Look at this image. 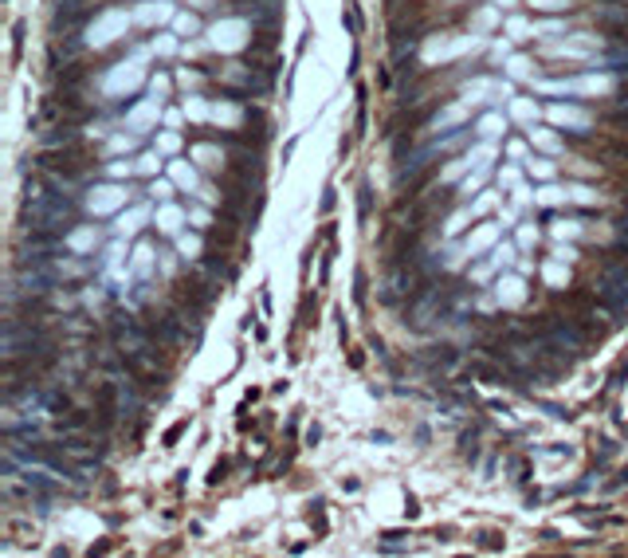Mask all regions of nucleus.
Here are the masks:
<instances>
[{
    "mask_svg": "<svg viewBox=\"0 0 628 558\" xmlns=\"http://www.w3.org/2000/svg\"><path fill=\"white\" fill-rule=\"evenodd\" d=\"M145 55H149V51L145 48H138L130 55V60H122V63H114V67H110L107 75H102V95L107 98H122V95H133V91H138V87L145 83Z\"/></svg>",
    "mask_w": 628,
    "mask_h": 558,
    "instance_id": "f257e3e1",
    "label": "nucleus"
},
{
    "mask_svg": "<svg viewBox=\"0 0 628 558\" xmlns=\"http://www.w3.org/2000/svg\"><path fill=\"white\" fill-rule=\"evenodd\" d=\"M130 24H133V16L126 12V8H107V12H98L95 20H86L83 24V44L86 48H95V51H102V48H110L114 39L126 36V28Z\"/></svg>",
    "mask_w": 628,
    "mask_h": 558,
    "instance_id": "f03ea898",
    "label": "nucleus"
},
{
    "mask_svg": "<svg viewBox=\"0 0 628 558\" xmlns=\"http://www.w3.org/2000/svg\"><path fill=\"white\" fill-rule=\"evenodd\" d=\"M459 95L468 107H495V102H510L515 98V87L503 83V79H491V75H475L459 87Z\"/></svg>",
    "mask_w": 628,
    "mask_h": 558,
    "instance_id": "7ed1b4c3",
    "label": "nucleus"
},
{
    "mask_svg": "<svg viewBox=\"0 0 628 558\" xmlns=\"http://www.w3.org/2000/svg\"><path fill=\"white\" fill-rule=\"evenodd\" d=\"M252 28L248 20H240V16H228V20H216V24L208 28V48L224 51V55H232V51L248 48V39H252Z\"/></svg>",
    "mask_w": 628,
    "mask_h": 558,
    "instance_id": "20e7f679",
    "label": "nucleus"
},
{
    "mask_svg": "<svg viewBox=\"0 0 628 558\" xmlns=\"http://www.w3.org/2000/svg\"><path fill=\"white\" fill-rule=\"evenodd\" d=\"M542 95H609L613 91V75H578V79H550V83H538Z\"/></svg>",
    "mask_w": 628,
    "mask_h": 558,
    "instance_id": "39448f33",
    "label": "nucleus"
},
{
    "mask_svg": "<svg viewBox=\"0 0 628 558\" xmlns=\"http://www.w3.org/2000/svg\"><path fill=\"white\" fill-rule=\"evenodd\" d=\"M483 44H479V36H432L428 44H424L421 60L424 63H444V60H456V55H463V51H479Z\"/></svg>",
    "mask_w": 628,
    "mask_h": 558,
    "instance_id": "423d86ee",
    "label": "nucleus"
},
{
    "mask_svg": "<svg viewBox=\"0 0 628 558\" xmlns=\"http://www.w3.org/2000/svg\"><path fill=\"white\" fill-rule=\"evenodd\" d=\"M130 201V189L122 181H107V185H95V189H86L83 205L95 213V217H110V213H118L122 205Z\"/></svg>",
    "mask_w": 628,
    "mask_h": 558,
    "instance_id": "0eeeda50",
    "label": "nucleus"
},
{
    "mask_svg": "<svg viewBox=\"0 0 628 558\" xmlns=\"http://www.w3.org/2000/svg\"><path fill=\"white\" fill-rule=\"evenodd\" d=\"M157 118H161V95L142 98V102H133V107L126 110V130H133V134H149V130L157 126Z\"/></svg>",
    "mask_w": 628,
    "mask_h": 558,
    "instance_id": "6e6552de",
    "label": "nucleus"
},
{
    "mask_svg": "<svg viewBox=\"0 0 628 558\" xmlns=\"http://www.w3.org/2000/svg\"><path fill=\"white\" fill-rule=\"evenodd\" d=\"M546 118L554 122V126H562V130H569V134H589V126H593V114L589 110H581V107H550L546 110Z\"/></svg>",
    "mask_w": 628,
    "mask_h": 558,
    "instance_id": "1a4fd4ad",
    "label": "nucleus"
},
{
    "mask_svg": "<svg viewBox=\"0 0 628 558\" xmlns=\"http://www.w3.org/2000/svg\"><path fill=\"white\" fill-rule=\"evenodd\" d=\"M463 122H468V102H459V107H444V110H436L432 118H428V126H424V134H432V138H440V134L463 130Z\"/></svg>",
    "mask_w": 628,
    "mask_h": 558,
    "instance_id": "9d476101",
    "label": "nucleus"
},
{
    "mask_svg": "<svg viewBox=\"0 0 628 558\" xmlns=\"http://www.w3.org/2000/svg\"><path fill=\"white\" fill-rule=\"evenodd\" d=\"M173 4L169 0H142L138 8H133V20L145 28H154V24H173Z\"/></svg>",
    "mask_w": 628,
    "mask_h": 558,
    "instance_id": "9b49d317",
    "label": "nucleus"
},
{
    "mask_svg": "<svg viewBox=\"0 0 628 558\" xmlns=\"http://www.w3.org/2000/svg\"><path fill=\"white\" fill-rule=\"evenodd\" d=\"M495 303L499 307H522V303H526V283H522L519 276H499Z\"/></svg>",
    "mask_w": 628,
    "mask_h": 558,
    "instance_id": "f8f14e48",
    "label": "nucleus"
},
{
    "mask_svg": "<svg viewBox=\"0 0 628 558\" xmlns=\"http://www.w3.org/2000/svg\"><path fill=\"white\" fill-rule=\"evenodd\" d=\"M499 236H503V224H479V228L463 240V252H468V255H483L487 248H495V244H499Z\"/></svg>",
    "mask_w": 628,
    "mask_h": 558,
    "instance_id": "ddd939ff",
    "label": "nucleus"
},
{
    "mask_svg": "<svg viewBox=\"0 0 628 558\" xmlns=\"http://www.w3.org/2000/svg\"><path fill=\"white\" fill-rule=\"evenodd\" d=\"M185 220H189V213H185V208H177V205H169V201H165V205L157 208L154 224H157V232H161V236H181V224H185Z\"/></svg>",
    "mask_w": 628,
    "mask_h": 558,
    "instance_id": "4468645a",
    "label": "nucleus"
},
{
    "mask_svg": "<svg viewBox=\"0 0 628 558\" xmlns=\"http://www.w3.org/2000/svg\"><path fill=\"white\" fill-rule=\"evenodd\" d=\"M145 220H149V208H145V205H133L130 213H122V217H118V224H114V236H118V240H130V236H138V232H142Z\"/></svg>",
    "mask_w": 628,
    "mask_h": 558,
    "instance_id": "2eb2a0df",
    "label": "nucleus"
},
{
    "mask_svg": "<svg viewBox=\"0 0 628 558\" xmlns=\"http://www.w3.org/2000/svg\"><path fill=\"white\" fill-rule=\"evenodd\" d=\"M475 134H479V138H487V142L503 138V134H507V114H503V110H487L483 118L475 122Z\"/></svg>",
    "mask_w": 628,
    "mask_h": 558,
    "instance_id": "dca6fc26",
    "label": "nucleus"
},
{
    "mask_svg": "<svg viewBox=\"0 0 628 558\" xmlns=\"http://www.w3.org/2000/svg\"><path fill=\"white\" fill-rule=\"evenodd\" d=\"M193 161H201L205 170H224V165H228V150L201 142V146H193Z\"/></svg>",
    "mask_w": 628,
    "mask_h": 558,
    "instance_id": "f3484780",
    "label": "nucleus"
},
{
    "mask_svg": "<svg viewBox=\"0 0 628 558\" xmlns=\"http://www.w3.org/2000/svg\"><path fill=\"white\" fill-rule=\"evenodd\" d=\"M248 118V110H240L236 102H228V98H220L216 107H212V122H220V126H228V130H240V122Z\"/></svg>",
    "mask_w": 628,
    "mask_h": 558,
    "instance_id": "a211bd4d",
    "label": "nucleus"
},
{
    "mask_svg": "<svg viewBox=\"0 0 628 558\" xmlns=\"http://www.w3.org/2000/svg\"><path fill=\"white\" fill-rule=\"evenodd\" d=\"M154 264H157V252L149 248V244H138V248H133V255H130V276H138V279H149V271H154Z\"/></svg>",
    "mask_w": 628,
    "mask_h": 558,
    "instance_id": "6ab92c4d",
    "label": "nucleus"
},
{
    "mask_svg": "<svg viewBox=\"0 0 628 558\" xmlns=\"http://www.w3.org/2000/svg\"><path fill=\"white\" fill-rule=\"evenodd\" d=\"M67 252H75V255H86V252H95L98 248V232L91 228V224H86V228H75L71 236H67Z\"/></svg>",
    "mask_w": 628,
    "mask_h": 558,
    "instance_id": "aec40b11",
    "label": "nucleus"
},
{
    "mask_svg": "<svg viewBox=\"0 0 628 558\" xmlns=\"http://www.w3.org/2000/svg\"><path fill=\"white\" fill-rule=\"evenodd\" d=\"M534 205H546V208L569 205V185H566V189H562V185H542V189L534 193Z\"/></svg>",
    "mask_w": 628,
    "mask_h": 558,
    "instance_id": "412c9836",
    "label": "nucleus"
},
{
    "mask_svg": "<svg viewBox=\"0 0 628 558\" xmlns=\"http://www.w3.org/2000/svg\"><path fill=\"white\" fill-rule=\"evenodd\" d=\"M169 173H173V181H177V189H189V193H196V170L189 165V161H169Z\"/></svg>",
    "mask_w": 628,
    "mask_h": 558,
    "instance_id": "4be33fe9",
    "label": "nucleus"
},
{
    "mask_svg": "<svg viewBox=\"0 0 628 558\" xmlns=\"http://www.w3.org/2000/svg\"><path fill=\"white\" fill-rule=\"evenodd\" d=\"M550 224H554L557 240H566V236H581V232H585V220H581V217H554Z\"/></svg>",
    "mask_w": 628,
    "mask_h": 558,
    "instance_id": "5701e85b",
    "label": "nucleus"
},
{
    "mask_svg": "<svg viewBox=\"0 0 628 558\" xmlns=\"http://www.w3.org/2000/svg\"><path fill=\"white\" fill-rule=\"evenodd\" d=\"M463 158H468V165H471V170H487V165H491V158H495V146H491V142L483 138V146L468 150Z\"/></svg>",
    "mask_w": 628,
    "mask_h": 558,
    "instance_id": "b1692460",
    "label": "nucleus"
},
{
    "mask_svg": "<svg viewBox=\"0 0 628 558\" xmlns=\"http://www.w3.org/2000/svg\"><path fill=\"white\" fill-rule=\"evenodd\" d=\"M503 67H507L510 79H530L534 75V60H526V55H510V60H503Z\"/></svg>",
    "mask_w": 628,
    "mask_h": 558,
    "instance_id": "393cba45",
    "label": "nucleus"
},
{
    "mask_svg": "<svg viewBox=\"0 0 628 558\" xmlns=\"http://www.w3.org/2000/svg\"><path fill=\"white\" fill-rule=\"evenodd\" d=\"M133 165H138V173H145V177H157V170H161L165 161H161V150H145V154H138Z\"/></svg>",
    "mask_w": 628,
    "mask_h": 558,
    "instance_id": "a878e982",
    "label": "nucleus"
},
{
    "mask_svg": "<svg viewBox=\"0 0 628 558\" xmlns=\"http://www.w3.org/2000/svg\"><path fill=\"white\" fill-rule=\"evenodd\" d=\"M185 114H189L193 122H205V118H212V107H208L201 95H189L185 98Z\"/></svg>",
    "mask_w": 628,
    "mask_h": 558,
    "instance_id": "bb28decb",
    "label": "nucleus"
},
{
    "mask_svg": "<svg viewBox=\"0 0 628 558\" xmlns=\"http://www.w3.org/2000/svg\"><path fill=\"white\" fill-rule=\"evenodd\" d=\"M569 201H573V205H601V193L578 181V185H569Z\"/></svg>",
    "mask_w": 628,
    "mask_h": 558,
    "instance_id": "cd10ccee",
    "label": "nucleus"
},
{
    "mask_svg": "<svg viewBox=\"0 0 628 558\" xmlns=\"http://www.w3.org/2000/svg\"><path fill=\"white\" fill-rule=\"evenodd\" d=\"M519 252H522L519 244L503 240V244H499V248H495V252H491V264H495V267H510V264H515V255H519Z\"/></svg>",
    "mask_w": 628,
    "mask_h": 558,
    "instance_id": "c85d7f7f",
    "label": "nucleus"
},
{
    "mask_svg": "<svg viewBox=\"0 0 628 558\" xmlns=\"http://www.w3.org/2000/svg\"><path fill=\"white\" fill-rule=\"evenodd\" d=\"M483 181H487V170H471L463 181H459V197H471V193H483Z\"/></svg>",
    "mask_w": 628,
    "mask_h": 558,
    "instance_id": "c756f323",
    "label": "nucleus"
},
{
    "mask_svg": "<svg viewBox=\"0 0 628 558\" xmlns=\"http://www.w3.org/2000/svg\"><path fill=\"white\" fill-rule=\"evenodd\" d=\"M542 276H546V283H550L554 291H562V287L569 283V271L562 267V260H557V264H546V267H542Z\"/></svg>",
    "mask_w": 628,
    "mask_h": 558,
    "instance_id": "7c9ffc66",
    "label": "nucleus"
},
{
    "mask_svg": "<svg viewBox=\"0 0 628 558\" xmlns=\"http://www.w3.org/2000/svg\"><path fill=\"white\" fill-rule=\"evenodd\" d=\"M130 150H138V134H114L110 138V146H107V154H130Z\"/></svg>",
    "mask_w": 628,
    "mask_h": 558,
    "instance_id": "2f4dec72",
    "label": "nucleus"
},
{
    "mask_svg": "<svg viewBox=\"0 0 628 558\" xmlns=\"http://www.w3.org/2000/svg\"><path fill=\"white\" fill-rule=\"evenodd\" d=\"M510 114L519 122H534L538 118V107H534L530 98H510Z\"/></svg>",
    "mask_w": 628,
    "mask_h": 558,
    "instance_id": "473e14b6",
    "label": "nucleus"
},
{
    "mask_svg": "<svg viewBox=\"0 0 628 558\" xmlns=\"http://www.w3.org/2000/svg\"><path fill=\"white\" fill-rule=\"evenodd\" d=\"M201 236H177V255H185V260H201Z\"/></svg>",
    "mask_w": 628,
    "mask_h": 558,
    "instance_id": "72a5a7b5",
    "label": "nucleus"
},
{
    "mask_svg": "<svg viewBox=\"0 0 628 558\" xmlns=\"http://www.w3.org/2000/svg\"><path fill=\"white\" fill-rule=\"evenodd\" d=\"M471 220V208H459V213H452V217L444 220V236H459V232L468 228Z\"/></svg>",
    "mask_w": 628,
    "mask_h": 558,
    "instance_id": "f704fd0d",
    "label": "nucleus"
},
{
    "mask_svg": "<svg viewBox=\"0 0 628 558\" xmlns=\"http://www.w3.org/2000/svg\"><path fill=\"white\" fill-rule=\"evenodd\" d=\"M173 32H177V36H196V32H201V24H196V16L177 12V16H173Z\"/></svg>",
    "mask_w": 628,
    "mask_h": 558,
    "instance_id": "c9c22d12",
    "label": "nucleus"
},
{
    "mask_svg": "<svg viewBox=\"0 0 628 558\" xmlns=\"http://www.w3.org/2000/svg\"><path fill=\"white\" fill-rule=\"evenodd\" d=\"M530 142H534V146H542L546 154H562V142H557L550 130H530Z\"/></svg>",
    "mask_w": 628,
    "mask_h": 558,
    "instance_id": "e433bc0d",
    "label": "nucleus"
},
{
    "mask_svg": "<svg viewBox=\"0 0 628 558\" xmlns=\"http://www.w3.org/2000/svg\"><path fill=\"white\" fill-rule=\"evenodd\" d=\"M526 173L538 177V181H550V177H554V165H550L546 158H530V161H526Z\"/></svg>",
    "mask_w": 628,
    "mask_h": 558,
    "instance_id": "4c0bfd02",
    "label": "nucleus"
},
{
    "mask_svg": "<svg viewBox=\"0 0 628 558\" xmlns=\"http://www.w3.org/2000/svg\"><path fill=\"white\" fill-rule=\"evenodd\" d=\"M107 173H110V181H130V173H138V165L133 161H110Z\"/></svg>",
    "mask_w": 628,
    "mask_h": 558,
    "instance_id": "58836bf2",
    "label": "nucleus"
},
{
    "mask_svg": "<svg viewBox=\"0 0 628 558\" xmlns=\"http://www.w3.org/2000/svg\"><path fill=\"white\" fill-rule=\"evenodd\" d=\"M507 32H510V39H530L534 24H530V20H522V16H515V20L507 24Z\"/></svg>",
    "mask_w": 628,
    "mask_h": 558,
    "instance_id": "ea45409f",
    "label": "nucleus"
},
{
    "mask_svg": "<svg viewBox=\"0 0 628 558\" xmlns=\"http://www.w3.org/2000/svg\"><path fill=\"white\" fill-rule=\"evenodd\" d=\"M495 201H499L495 193H479V197H475V201L468 205V208H471V217H483L487 208H495Z\"/></svg>",
    "mask_w": 628,
    "mask_h": 558,
    "instance_id": "a19ab883",
    "label": "nucleus"
},
{
    "mask_svg": "<svg viewBox=\"0 0 628 558\" xmlns=\"http://www.w3.org/2000/svg\"><path fill=\"white\" fill-rule=\"evenodd\" d=\"M534 36H566V24L562 20H546V24H534Z\"/></svg>",
    "mask_w": 628,
    "mask_h": 558,
    "instance_id": "79ce46f5",
    "label": "nucleus"
},
{
    "mask_svg": "<svg viewBox=\"0 0 628 558\" xmlns=\"http://www.w3.org/2000/svg\"><path fill=\"white\" fill-rule=\"evenodd\" d=\"M538 12H569V4L573 0H530Z\"/></svg>",
    "mask_w": 628,
    "mask_h": 558,
    "instance_id": "37998d69",
    "label": "nucleus"
},
{
    "mask_svg": "<svg viewBox=\"0 0 628 558\" xmlns=\"http://www.w3.org/2000/svg\"><path fill=\"white\" fill-rule=\"evenodd\" d=\"M181 146V138H177V134L173 130H165V134H157V150H161V154H173V150Z\"/></svg>",
    "mask_w": 628,
    "mask_h": 558,
    "instance_id": "c03bdc74",
    "label": "nucleus"
},
{
    "mask_svg": "<svg viewBox=\"0 0 628 558\" xmlns=\"http://www.w3.org/2000/svg\"><path fill=\"white\" fill-rule=\"evenodd\" d=\"M149 51H157V55H173V51H177V36H157Z\"/></svg>",
    "mask_w": 628,
    "mask_h": 558,
    "instance_id": "a18cd8bd",
    "label": "nucleus"
},
{
    "mask_svg": "<svg viewBox=\"0 0 628 558\" xmlns=\"http://www.w3.org/2000/svg\"><path fill=\"white\" fill-rule=\"evenodd\" d=\"M173 185H177V181H154V185H149V197H157V201H169V197H173Z\"/></svg>",
    "mask_w": 628,
    "mask_h": 558,
    "instance_id": "49530a36",
    "label": "nucleus"
},
{
    "mask_svg": "<svg viewBox=\"0 0 628 558\" xmlns=\"http://www.w3.org/2000/svg\"><path fill=\"white\" fill-rule=\"evenodd\" d=\"M534 244H538V228H534V224H522L519 228V248H534Z\"/></svg>",
    "mask_w": 628,
    "mask_h": 558,
    "instance_id": "de8ad7c7",
    "label": "nucleus"
},
{
    "mask_svg": "<svg viewBox=\"0 0 628 558\" xmlns=\"http://www.w3.org/2000/svg\"><path fill=\"white\" fill-rule=\"evenodd\" d=\"M189 220H193V228L208 232L212 224H208V208H189Z\"/></svg>",
    "mask_w": 628,
    "mask_h": 558,
    "instance_id": "09e8293b",
    "label": "nucleus"
},
{
    "mask_svg": "<svg viewBox=\"0 0 628 558\" xmlns=\"http://www.w3.org/2000/svg\"><path fill=\"white\" fill-rule=\"evenodd\" d=\"M519 177H522V173H519V165H507V170L499 173V181L507 185V189H515V185H519Z\"/></svg>",
    "mask_w": 628,
    "mask_h": 558,
    "instance_id": "8fccbe9b",
    "label": "nucleus"
},
{
    "mask_svg": "<svg viewBox=\"0 0 628 558\" xmlns=\"http://www.w3.org/2000/svg\"><path fill=\"white\" fill-rule=\"evenodd\" d=\"M554 260H562V264H573V260H578V248H569V244L562 248V244H557V248H554Z\"/></svg>",
    "mask_w": 628,
    "mask_h": 558,
    "instance_id": "3c124183",
    "label": "nucleus"
},
{
    "mask_svg": "<svg viewBox=\"0 0 628 558\" xmlns=\"http://www.w3.org/2000/svg\"><path fill=\"white\" fill-rule=\"evenodd\" d=\"M491 55H495V60H510V44L507 39H495V44H491Z\"/></svg>",
    "mask_w": 628,
    "mask_h": 558,
    "instance_id": "603ef678",
    "label": "nucleus"
},
{
    "mask_svg": "<svg viewBox=\"0 0 628 558\" xmlns=\"http://www.w3.org/2000/svg\"><path fill=\"white\" fill-rule=\"evenodd\" d=\"M507 158L510 161H522V158H526V142H510V146H507Z\"/></svg>",
    "mask_w": 628,
    "mask_h": 558,
    "instance_id": "864d4df0",
    "label": "nucleus"
},
{
    "mask_svg": "<svg viewBox=\"0 0 628 558\" xmlns=\"http://www.w3.org/2000/svg\"><path fill=\"white\" fill-rule=\"evenodd\" d=\"M149 87H154V95H165V91H169V79H165V75H157Z\"/></svg>",
    "mask_w": 628,
    "mask_h": 558,
    "instance_id": "5fc2aeb1",
    "label": "nucleus"
},
{
    "mask_svg": "<svg viewBox=\"0 0 628 558\" xmlns=\"http://www.w3.org/2000/svg\"><path fill=\"white\" fill-rule=\"evenodd\" d=\"M358 208H362V217H369V189H362V197H358Z\"/></svg>",
    "mask_w": 628,
    "mask_h": 558,
    "instance_id": "6e6d98bb",
    "label": "nucleus"
},
{
    "mask_svg": "<svg viewBox=\"0 0 628 558\" xmlns=\"http://www.w3.org/2000/svg\"><path fill=\"white\" fill-rule=\"evenodd\" d=\"M177 79H181L185 87H189V83H201V75H196V71H181V75H177Z\"/></svg>",
    "mask_w": 628,
    "mask_h": 558,
    "instance_id": "4d7b16f0",
    "label": "nucleus"
},
{
    "mask_svg": "<svg viewBox=\"0 0 628 558\" xmlns=\"http://www.w3.org/2000/svg\"><path fill=\"white\" fill-rule=\"evenodd\" d=\"M318 437H322V433H318V425L306 429V444H318Z\"/></svg>",
    "mask_w": 628,
    "mask_h": 558,
    "instance_id": "13d9d810",
    "label": "nucleus"
},
{
    "mask_svg": "<svg viewBox=\"0 0 628 558\" xmlns=\"http://www.w3.org/2000/svg\"><path fill=\"white\" fill-rule=\"evenodd\" d=\"M334 208V189H326V197H322V213H330Z\"/></svg>",
    "mask_w": 628,
    "mask_h": 558,
    "instance_id": "bf43d9fd",
    "label": "nucleus"
},
{
    "mask_svg": "<svg viewBox=\"0 0 628 558\" xmlns=\"http://www.w3.org/2000/svg\"><path fill=\"white\" fill-rule=\"evenodd\" d=\"M196 8H212V0H193Z\"/></svg>",
    "mask_w": 628,
    "mask_h": 558,
    "instance_id": "052dcab7",
    "label": "nucleus"
},
{
    "mask_svg": "<svg viewBox=\"0 0 628 558\" xmlns=\"http://www.w3.org/2000/svg\"><path fill=\"white\" fill-rule=\"evenodd\" d=\"M495 4H499V8H510V4H515V0H495Z\"/></svg>",
    "mask_w": 628,
    "mask_h": 558,
    "instance_id": "680f3d73",
    "label": "nucleus"
}]
</instances>
